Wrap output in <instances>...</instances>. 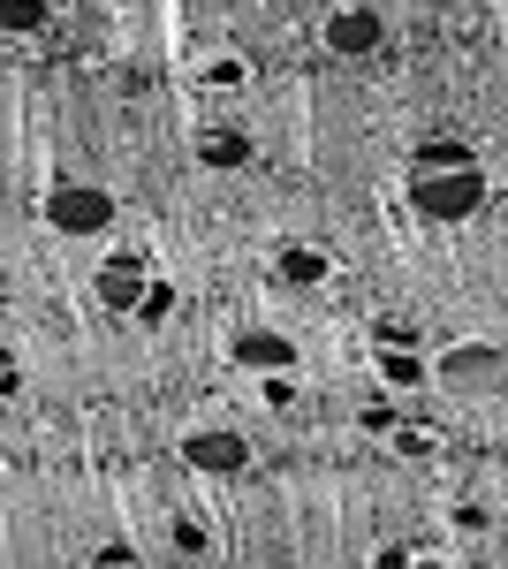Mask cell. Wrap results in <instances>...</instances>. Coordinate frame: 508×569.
Listing matches in <instances>:
<instances>
[{"label": "cell", "mask_w": 508, "mask_h": 569, "mask_svg": "<svg viewBox=\"0 0 508 569\" xmlns=\"http://www.w3.org/2000/svg\"><path fill=\"white\" fill-rule=\"evenodd\" d=\"M327 46H335V53H372V46H380V16H372V8H341L335 23H327Z\"/></svg>", "instance_id": "4"}, {"label": "cell", "mask_w": 508, "mask_h": 569, "mask_svg": "<svg viewBox=\"0 0 508 569\" xmlns=\"http://www.w3.org/2000/svg\"><path fill=\"white\" fill-rule=\"evenodd\" d=\"M182 456H190L198 471H243V463H251V448H243L236 433H190Z\"/></svg>", "instance_id": "3"}, {"label": "cell", "mask_w": 508, "mask_h": 569, "mask_svg": "<svg viewBox=\"0 0 508 569\" xmlns=\"http://www.w3.org/2000/svg\"><path fill=\"white\" fill-rule=\"evenodd\" d=\"M236 357H243V365H258V372H281V365H297V350H289L281 335H243V342H236Z\"/></svg>", "instance_id": "7"}, {"label": "cell", "mask_w": 508, "mask_h": 569, "mask_svg": "<svg viewBox=\"0 0 508 569\" xmlns=\"http://www.w3.org/2000/svg\"><path fill=\"white\" fill-rule=\"evenodd\" d=\"M145 289H152V281H145V266H137V259H114L107 273H99V297H107L114 311H137V305H145Z\"/></svg>", "instance_id": "5"}, {"label": "cell", "mask_w": 508, "mask_h": 569, "mask_svg": "<svg viewBox=\"0 0 508 569\" xmlns=\"http://www.w3.org/2000/svg\"><path fill=\"white\" fill-rule=\"evenodd\" d=\"M281 273L311 289V281H327V251H281Z\"/></svg>", "instance_id": "10"}, {"label": "cell", "mask_w": 508, "mask_h": 569, "mask_svg": "<svg viewBox=\"0 0 508 569\" xmlns=\"http://www.w3.org/2000/svg\"><path fill=\"white\" fill-rule=\"evenodd\" d=\"M380 372H387V380H395V388H418V380H425V365H418V357H410V342H402V350L387 342V350H380Z\"/></svg>", "instance_id": "9"}, {"label": "cell", "mask_w": 508, "mask_h": 569, "mask_svg": "<svg viewBox=\"0 0 508 569\" xmlns=\"http://www.w3.org/2000/svg\"><path fill=\"white\" fill-rule=\"evenodd\" d=\"M39 16H46L39 0H8V31H39Z\"/></svg>", "instance_id": "11"}, {"label": "cell", "mask_w": 508, "mask_h": 569, "mask_svg": "<svg viewBox=\"0 0 508 569\" xmlns=\"http://www.w3.org/2000/svg\"><path fill=\"white\" fill-rule=\"evenodd\" d=\"M168 305H175V289H168V281H152V289H145V305H137V319H160Z\"/></svg>", "instance_id": "12"}, {"label": "cell", "mask_w": 508, "mask_h": 569, "mask_svg": "<svg viewBox=\"0 0 508 569\" xmlns=\"http://www.w3.org/2000/svg\"><path fill=\"white\" fill-rule=\"evenodd\" d=\"M46 220H53V228H69V236H99V228L114 220V198H107V190H91V182H61V190L46 198Z\"/></svg>", "instance_id": "2"}, {"label": "cell", "mask_w": 508, "mask_h": 569, "mask_svg": "<svg viewBox=\"0 0 508 569\" xmlns=\"http://www.w3.org/2000/svg\"><path fill=\"white\" fill-rule=\"evenodd\" d=\"M418 168H478V160H470V144H456V137H432V144H418Z\"/></svg>", "instance_id": "8"}, {"label": "cell", "mask_w": 508, "mask_h": 569, "mask_svg": "<svg viewBox=\"0 0 508 569\" xmlns=\"http://www.w3.org/2000/svg\"><path fill=\"white\" fill-rule=\"evenodd\" d=\"M410 206H418L425 220H470L486 206V182H478V168H418Z\"/></svg>", "instance_id": "1"}, {"label": "cell", "mask_w": 508, "mask_h": 569, "mask_svg": "<svg viewBox=\"0 0 508 569\" xmlns=\"http://www.w3.org/2000/svg\"><path fill=\"white\" fill-rule=\"evenodd\" d=\"M198 160H206V168H243V160H251V137L243 130H206L198 137Z\"/></svg>", "instance_id": "6"}]
</instances>
